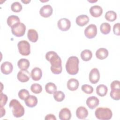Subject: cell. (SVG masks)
Returning <instances> with one entry per match:
<instances>
[{"mask_svg": "<svg viewBox=\"0 0 120 120\" xmlns=\"http://www.w3.org/2000/svg\"><path fill=\"white\" fill-rule=\"evenodd\" d=\"M45 58L51 63V70L54 74H59L62 70V61L60 58L54 51L48 52L45 54Z\"/></svg>", "mask_w": 120, "mask_h": 120, "instance_id": "obj_1", "label": "cell"}, {"mask_svg": "<svg viewBox=\"0 0 120 120\" xmlns=\"http://www.w3.org/2000/svg\"><path fill=\"white\" fill-rule=\"evenodd\" d=\"M79 60L78 57L72 56L69 57L66 64L67 72L71 75L77 74L79 71Z\"/></svg>", "mask_w": 120, "mask_h": 120, "instance_id": "obj_2", "label": "cell"}, {"mask_svg": "<svg viewBox=\"0 0 120 120\" xmlns=\"http://www.w3.org/2000/svg\"><path fill=\"white\" fill-rule=\"evenodd\" d=\"M9 106L12 109V113L14 117L16 118H20L24 114V107L16 99H13L9 103Z\"/></svg>", "mask_w": 120, "mask_h": 120, "instance_id": "obj_3", "label": "cell"}, {"mask_svg": "<svg viewBox=\"0 0 120 120\" xmlns=\"http://www.w3.org/2000/svg\"><path fill=\"white\" fill-rule=\"evenodd\" d=\"M95 114L96 118L101 120H108L112 118V112L107 107H98L95 110Z\"/></svg>", "mask_w": 120, "mask_h": 120, "instance_id": "obj_4", "label": "cell"}, {"mask_svg": "<svg viewBox=\"0 0 120 120\" xmlns=\"http://www.w3.org/2000/svg\"><path fill=\"white\" fill-rule=\"evenodd\" d=\"M19 53L23 56L29 55L30 53V46L26 40H21L17 44Z\"/></svg>", "mask_w": 120, "mask_h": 120, "instance_id": "obj_5", "label": "cell"}, {"mask_svg": "<svg viewBox=\"0 0 120 120\" xmlns=\"http://www.w3.org/2000/svg\"><path fill=\"white\" fill-rule=\"evenodd\" d=\"M26 26L24 23L20 22L16 25L11 28L12 34L16 37H20L23 36L25 32Z\"/></svg>", "mask_w": 120, "mask_h": 120, "instance_id": "obj_6", "label": "cell"}, {"mask_svg": "<svg viewBox=\"0 0 120 120\" xmlns=\"http://www.w3.org/2000/svg\"><path fill=\"white\" fill-rule=\"evenodd\" d=\"M97 34V26L94 24H90L84 30V35L88 38L91 39L95 38Z\"/></svg>", "mask_w": 120, "mask_h": 120, "instance_id": "obj_7", "label": "cell"}, {"mask_svg": "<svg viewBox=\"0 0 120 120\" xmlns=\"http://www.w3.org/2000/svg\"><path fill=\"white\" fill-rule=\"evenodd\" d=\"M57 25L60 30L66 31L70 29L71 22L69 19L66 18H62L59 20L57 22Z\"/></svg>", "mask_w": 120, "mask_h": 120, "instance_id": "obj_8", "label": "cell"}, {"mask_svg": "<svg viewBox=\"0 0 120 120\" xmlns=\"http://www.w3.org/2000/svg\"><path fill=\"white\" fill-rule=\"evenodd\" d=\"M100 74L99 70L97 68H92L89 74V80L92 84L97 83L99 80Z\"/></svg>", "mask_w": 120, "mask_h": 120, "instance_id": "obj_9", "label": "cell"}, {"mask_svg": "<svg viewBox=\"0 0 120 120\" xmlns=\"http://www.w3.org/2000/svg\"><path fill=\"white\" fill-rule=\"evenodd\" d=\"M30 75L27 69H21L17 75L18 80L22 82L28 81L30 78Z\"/></svg>", "mask_w": 120, "mask_h": 120, "instance_id": "obj_10", "label": "cell"}, {"mask_svg": "<svg viewBox=\"0 0 120 120\" xmlns=\"http://www.w3.org/2000/svg\"><path fill=\"white\" fill-rule=\"evenodd\" d=\"M53 12L52 6L50 5H45L43 6L39 10L40 15L43 17H48L50 16Z\"/></svg>", "mask_w": 120, "mask_h": 120, "instance_id": "obj_11", "label": "cell"}, {"mask_svg": "<svg viewBox=\"0 0 120 120\" xmlns=\"http://www.w3.org/2000/svg\"><path fill=\"white\" fill-rule=\"evenodd\" d=\"M0 70L3 74L8 75L13 71V66L11 62L9 61H5L1 65Z\"/></svg>", "mask_w": 120, "mask_h": 120, "instance_id": "obj_12", "label": "cell"}, {"mask_svg": "<svg viewBox=\"0 0 120 120\" xmlns=\"http://www.w3.org/2000/svg\"><path fill=\"white\" fill-rule=\"evenodd\" d=\"M86 103L89 108L90 109H93L98 105L99 100L96 97L91 96L87 99Z\"/></svg>", "mask_w": 120, "mask_h": 120, "instance_id": "obj_13", "label": "cell"}, {"mask_svg": "<svg viewBox=\"0 0 120 120\" xmlns=\"http://www.w3.org/2000/svg\"><path fill=\"white\" fill-rule=\"evenodd\" d=\"M90 13L94 17H98L100 16L103 13L102 8L98 5H94L90 9Z\"/></svg>", "mask_w": 120, "mask_h": 120, "instance_id": "obj_14", "label": "cell"}, {"mask_svg": "<svg viewBox=\"0 0 120 120\" xmlns=\"http://www.w3.org/2000/svg\"><path fill=\"white\" fill-rule=\"evenodd\" d=\"M59 117L61 120H69L71 117V112L68 108H63L60 111Z\"/></svg>", "mask_w": 120, "mask_h": 120, "instance_id": "obj_15", "label": "cell"}, {"mask_svg": "<svg viewBox=\"0 0 120 120\" xmlns=\"http://www.w3.org/2000/svg\"><path fill=\"white\" fill-rule=\"evenodd\" d=\"M30 76L33 80L35 81H39L42 77V71L40 68L35 67L31 70Z\"/></svg>", "mask_w": 120, "mask_h": 120, "instance_id": "obj_16", "label": "cell"}, {"mask_svg": "<svg viewBox=\"0 0 120 120\" xmlns=\"http://www.w3.org/2000/svg\"><path fill=\"white\" fill-rule=\"evenodd\" d=\"M76 115L79 119H85L88 115V111L84 106H80L76 110Z\"/></svg>", "mask_w": 120, "mask_h": 120, "instance_id": "obj_17", "label": "cell"}, {"mask_svg": "<svg viewBox=\"0 0 120 120\" xmlns=\"http://www.w3.org/2000/svg\"><path fill=\"white\" fill-rule=\"evenodd\" d=\"M37 98L33 95H29L25 100L24 102L26 105L29 107H34L38 104Z\"/></svg>", "mask_w": 120, "mask_h": 120, "instance_id": "obj_18", "label": "cell"}, {"mask_svg": "<svg viewBox=\"0 0 120 120\" xmlns=\"http://www.w3.org/2000/svg\"><path fill=\"white\" fill-rule=\"evenodd\" d=\"M89 21V17L86 15H81L76 18L75 22L76 24L81 27L84 26L87 24Z\"/></svg>", "mask_w": 120, "mask_h": 120, "instance_id": "obj_19", "label": "cell"}, {"mask_svg": "<svg viewBox=\"0 0 120 120\" xmlns=\"http://www.w3.org/2000/svg\"><path fill=\"white\" fill-rule=\"evenodd\" d=\"M79 85V81L75 78H71L67 82V86L68 89L71 91L76 90Z\"/></svg>", "mask_w": 120, "mask_h": 120, "instance_id": "obj_20", "label": "cell"}, {"mask_svg": "<svg viewBox=\"0 0 120 120\" xmlns=\"http://www.w3.org/2000/svg\"><path fill=\"white\" fill-rule=\"evenodd\" d=\"M8 25L11 28L16 25L20 22V19L18 16L14 15L9 16L7 20Z\"/></svg>", "mask_w": 120, "mask_h": 120, "instance_id": "obj_21", "label": "cell"}, {"mask_svg": "<svg viewBox=\"0 0 120 120\" xmlns=\"http://www.w3.org/2000/svg\"><path fill=\"white\" fill-rule=\"evenodd\" d=\"M108 56V51L105 48H100L98 49L96 52V57L99 60H104Z\"/></svg>", "mask_w": 120, "mask_h": 120, "instance_id": "obj_22", "label": "cell"}, {"mask_svg": "<svg viewBox=\"0 0 120 120\" xmlns=\"http://www.w3.org/2000/svg\"><path fill=\"white\" fill-rule=\"evenodd\" d=\"M27 37L29 40L33 43L36 42L38 38V33L34 29H29L28 30Z\"/></svg>", "mask_w": 120, "mask_h": 120, "instance_id": "obj_23", "label": "cell"}, {"mask_svg": "<svg viewBox=\"0 0 120 120\" xmlns=\"http://www.w3.org/2000/svg\"><path fill=\"white\" fill-rule=\"evenodd\" d=\"M107 91L108 88L107 86L104 84H99L96 88V93L100 97H104L105 96Z\"/></svg>", "mask_w": 120, "mask_h": 120, "instance_id": "obj_24", "label": "cell"}, {"mask_svg": "<svg viewBox=\"0 0 120 120\" xmlns=\"http://www.w3.org/2000/svg\"><path fill=\"white\" fill-rule=\"evenodd\" d=\"M92 57V53L91 51L88 49H85L81 53V59L85 61H89Z\"/></svg>", "mask_w": 120, "mask_h": 120, "instance_id": "obj_25", "label": "cell"}, {"mask_svg": "<svg viewBox=\"0 0 120 120\" xmlns=\"http://www.w3.org/2000/svg\"><path fill=\"white\" fill-rule=\"evenodd\" d=\"M17 65L21 69H28L30 66V62L26 59H21L18 61Z\"/></svg>", "mask_w": 120, "mask_h": 120, "instance_id": "obj_26", "label": "cell"}, {"mask_svg": "<svg viewBox=\"0 0 120 120\" xmlns=\"http://www.w3.org/2000/svg\"><path fill=\"white\" fill-rule=\"evenodd\" d=\"M45 90L47 93L50 94H52L57 91V87L54 83L49 82L46 84L45 86Z\"/></svg>", "mask_w": 120, "mask_h": 120, "instance_id": "obj_27", "label": "cell"}, {"mask_svg": "<svg viewBox=\"0 0 120 120\" xmlns=\"http://www.w3.org/2000/svg\"><path fill=\"white\" fill-rule=\"evenodd\" d=\"M100 30L102 34L105 35L108 34L111 31V25L107 22L102 23L100 25Z\"/></svg>", "mask_w": 120, "mask_h": 120, "instance_id": "obj_28", "label": "cell"}, {"mask_svg": "<svg viewBox=\"0 0 120 120\" xmlns=\"http://www.w3.org/2000/svg\"><path fill=\"white\" fill-rule=\"evenodd\" d=\"M117 18L116 13L112 10L108 11L106 12L105 14V18L106 20L109 22L114 21Z\"/></svg>", "mask_w": 120, "mask_h": 120, "instance_id": "obj_29", "label": "cell"}, {"mask_svg": "<svg viewBox=\"0 0 120 120\" xmlns=\"http://www.w3.org/2000/svg\"><path fill=\"white\" fill-rule=\"evenodd\" d=\"M65 94L61 91H56L53 93V98L57 102H61L65 98Z\"/></svg>", "mask_w": 120, "mask_h": 120, "instance_id": "obj_30", "label": "cell"}, {"mask_svg": "<svg viewBox=\"0 0 120 120\" xmlns=\"http://www.w3.org/2000/svg\"><path fill=\"white\" fill-rule=\"evenodd\" d=\"M111 97L115 100H119L120 99V89H111L110 92Z\"/></svg>", "mask_w": 120, "mask_h": 120, "instance_id": "obj_31", "label": "cell"}, {"mask_svg": "<svg viewBox=\"0 0 120 120\" xmlns=\"http://www.w3.org/2000/svg\"><path fill=\"white\" fill-rule=\"evenodd\" d=\"M30 90L35 94H39L42 91V87L40 84L35 83L31 85Z\"/></svg>", "mask_w": 120, "mask_h": 120, "instance_id": "obj_32", "label": "cell"}, {"mask_svg": "<svg viewBox=\"0 0 120 120\" xmlns=\"http://www.w3.org/2000/svg\"><path fill=\"white\" fill-rule=\"evenodd\" d=\"M11 9L14 12H20L22 9V6L19 2H14L11 4Z\"/></svg>", "mask_w": 120, "mask_h": 120, "instance_id": "obj_33", "label": "cell"}, {"mask_svg": "<svg viewBox=\"0 0 120 120\" xmlns=\"http://www.w3.org/2000/svg\"><path fill=\"white\" fill-rule=\"evenodd\" d=\"M82 90L87 94H91L93 92V88L89 84H83L81 87Z\"/></svg>", "mask_w": 120, "mask_h": 120, "instance_id": "obj_34", "label": "cell"}, {"mask_svg": "<svg viewBox=\"0 0 120 120\" xmlns=\"http://www.w3.org/2000/svg\"><path fill=\"white\" fill-rule=\"evenodd\" d=\"M18 97L22 100H25L29 95V92L26 89H21L18 92Z\"/></svg>", "mask_w": 120, "mask_h": 120, "instance_id": "obj_35", "label": "cell"}, {"mask_svg": "<svg viewBox=\"0 0 120 120\" xmlns=\"http://www.w3.org/2000/svg\"><path fill=\"white\" fill-rule=\"evenodd\" d=\"M8 97L5 94L0 93V106H4L7 103L8 101Z\"/></svg>", "mask_w": 120, "mask_h": 120, "instance_id": "obj_36", "label": "cell"}, {"mask_svg": "<svg viewBox=\"0 0 120 120\" xmlns=\"http://www.w3.org/2000/svg\"><path fill=\"white\" fill-rule=\"evenodd\" d=\"M111 89H120V82L118 80H115L112 82L110 85Z\"/></svg>", "mask_w": 120, "mask_h": 120, "instance_id": "obj_37", "label": "cell"}, {"mask_svg": "<svg viewBox=\"0 0 120 120\" xmlns=\"http://www.w3.org/2000/svg\"><path fill=\"white\" fill-rule=\"evenodd\" d=\"M120 23H117L114 25L113 27V31L115 35H116L117 36L120 35Z\"/></svg>", "mask_w": 120, "mask_h": 120, "instance_id": "obj_38", "label": "cell"}, {"mask_svg": "<svg viewBox=\"0 0 120 120\" xmlns=\"http://www.w3.org/2000/svg\"><path fill=\"white\" fill-rule=\"evenodd\" d=\"M45 120H56V118L55 117V115L52 114H48L46 115L45 118Z\"/></svg>", "mask_w": 120, "mask_h": 120, "instance_id": "obj_39", "label": "cell"}, {"mask_svg": "<svg viewBox=\"0 0 120 120\" xmlns=\"http://www.w3.org/2000/svg\"><path fill=\"white\" fill-rule=\"evenodd\" d=\"M0 117L1 118L3 116L5 115V113H6V111L4 109V108L3 107V106H0Z\"/></svg>", "mask_w": 120, "mask_h": 120, "instance_id": "obj_40", "label": "cell"}, {"mask_svg": "<svg viewBox=\"0 0 120 120\" xmlns=\"http://www.w3.org/2000/svg\"><path fill=\"white\" fill-rule=\"evenodd\" d=\"M21 1L26 4H28V3H29V2H30V0H22Z\"/></svg>", "mask_w": 120, "mask_h": 120, "instance_id": "obj_41", "label": "cell"}]
</instances>
